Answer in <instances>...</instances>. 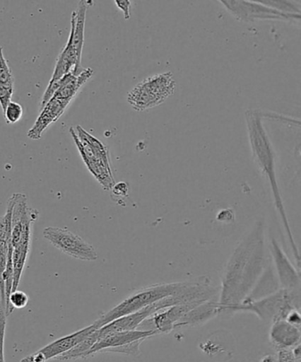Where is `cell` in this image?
I'll use <instances>...</instances> for the list:
<instances>
[{"label": "cell", "instance_id": "1", "mask_svg": "<svg viewBox=\"0 0 301 362\" xmlns=\"http://www.w3.org/2000/svg\"><path fill=\"white\" fill-rule=\"evenodd\" d=\"M265 225L258 220L230 257L223 273L219 314L232 313L233 308L249 296L267 268Z\"/></svg>", "mask_w": 301, "mask_h": 362}, {"label": "cell", "instance_id": "2", "mask_svg": "<svg viewBox=\"0 0 301 362\" xmlns=\"http://www.w3.org/2000/svg\"><path fill=\"white\" fill-rule=\"evenodd\" d=\"M245 117L251 151H252L254 161L259 166L261 171L267 177L268 183L271 185L276 209L281 216L283 226L285 227L290 241V246H291L296 261L300 266V251L295 239H293L288 216H286L284 202H283L281 191H279L277 176H276L275 154L271 141L268 139L266 131L264 129L263 120H261L263 113L258 109H249L247 110Z\"/></svg>", "mask_w": 301, "mask_h": 362}, {"label": "cell", "instance_id": "3", "mask_svg": "<svg viewBox=\"0 0 301 362\" xmlns=\"http://www.w3.org/2000/svg\"><path fill=\"white\" fill-rule=\"evenodd\" d=\"M12 218H11L10 245L13 267V291L18 290L25 264L30 255L33 223L39 212L28 204L26 195L14 194Z\"/></svg>", "mask_w": 301, "mask_h": 362}, {"label": "cell", "instance_id": "4", "mask_svg": "<svg viewBox=\"0 0 301 362\" xmlns=\"http://www.w3.org/2000/svg\"><path fill=\"white\" fill-rule=\"evenodd\" d=\"M190 283L191 281L160 284V285H154L139 289L132 296L127 297L122 303L117 305L111 310L101 315L100 318L93 325L98 329H100L102 326L108 325L109 322L114 321L116 319L136 313V312L165 299V298L179 296L185 292Z\"/></svg>", "mask_w": 301, "mask_h": 362}, {"label": "cell", "instance_id": "5", "mask_svg": "<svg viewBox=\"0 0 301 362\" xmlns=\"http://www.w3.org/2000/svg\"><path fill=\"white\" fill-rule=\"evenodd\" d=\"M176 83L171 72L155 74L138 83L127 95V102L136 111L155 107L175 90Z\"/></svg>", "mask_w": 301, "mask_h": 362}, {"label": "cell", "instance_id": "6", "mask_svg": "<svg viewBox=\"0 0 301 362\" xmlns=\"http://www.w3.org/2000/svg\"><path fill=\"white\" fill-rule=\"evenodd\" d=\"M44 237L62 253L81 261H95L98 258L95 247L83 238L70 230L59 227H47Z\"/></svg>", "mask_w": 301, "mask_h": 362}, {"label": "cell", "instance_id": "7", "mask_svg": "<svg viewBox=\"0 0 301 362\" xmlns=\"http://www.w3.org/2000/svg\"><path fill=\"white\" fill-rule=\"evenodd\" d=\"M232 14L233 17L242 23H254L256 20L300 21V14L282 13L281 11L264 6L260 1H220Z\"/></svg>", "mask_w": 301, "mask_h": 362}, {"label": "cell", "instance_id": "8", "mask_svg": "<svg viewBox=\"0 0 301 362\" xmlns=\"http://www.w3.org/2000/svg\"><path fill=\"white\" fill-rule=\"evenodd\" d=\"M271 253L273 257L276 272L281 289L300 290V276L288 255L283 251L274 237L271 238Z\"/></svg>", "mask_w": 301, "mask_h": 362}, {"label": "cell", "instance_id": "9", "mask_svg": "<svg viewBox=\"0 0 301 362\" xmlns=\"http://www.w3.org/2000/svg\"><path fill=\"white\" fill-rule=\"evenodd\" d=\"M158 332L155 331H131L109 333L107 335L101 337L98 341L95 344L88 357L93 356L97 353H105L109 349H115V347L127 345V344L137 341L140 339H146L158 335Z\"/></svg>", "mask_w": 301, "mask_h": 362}, {"label": "cell", "instance_id": "10", "mask_svg": "<svg viewBox=\"0 0 301 362\" xmlns=\"http://www.w3.org/2000/svg\"><path fill=\"white\" fill-rule=\"evenodd\" d=\"M13 206V198L11 197L7 202L5 215L0 218V297L4 306L6 307L5 284H4V273H5L7 261L10 252L11 218ZM6 310V308H5Z\"/></svg>", "mask_w": 301, "mask_h": 362}, {"label": "cell", "instance_id": "11", "mask_svg": "<svg viewBox=\"0 0 301 362\" xmlns=\"http://www.w3.org/2000/svg\"><path fill=\"white\" fill-rule=\"evenodd\" d=\"M97 329L94 325H91L86 328L81 329V331L73 333V334L55 340V341L49 344L44 349L37 351V352L41 354L46 362L49 360H55L56 358L73 349L74 346H76L78 344L83 341L88 335L97 331Z\"/></svg>", "mask_w": 301, "mask_h": 362}, {"label": "cell", "instance_id": "12", "mask_svg": "<svg viewBox=\"0 0 301 362\" xmlns=\"http://www.w3.org/2000/svg\"><path fill=\"white\" fill-rule=\"evenodd\" d=\"M69 105V103L52 98L40 111V115L35 120L32 129L28 131V136L32 140L40 139L45 129L60 118Z\"/></svg>", "mask_w": 301, "mask_h": 362}, {"label": "cell", "instance_id": "13", "mask_svg": "<svg viewBox=\"0 0 301 362\" xmlns=\"http://www.w3.org/2000/svg\"><path fill=\"white\" fill-rule=\"evenodd\" d=\"M300 328L289 324L285 320L272 322L270 329V339L278 349H289L300 345Z\"/></svg>", "mask_w": 301, "mask_h": 362}, {"label": "cell", "instance_id": "14", "mask_svg": "<svg viewBox=\"0 0 301 362\" xmlns=\"http://www.w3.org/2000/svg\"><path fill=\"white\" fill-rule=\"evenodd\" d=\"M93 5L92 1H80L78 8L74 11L71 17L70 37L72 38V45L76 51L78 65L81 66V55L84 45L85 21L88 7Z\"/></svg>", "mask_w": 301, "mask_h": 362}, {"label": "cell", "instance_id": "15", "mask_svg": "<svg viewBox=\"0 0 301 362\" xmlns=\"http://www.w3.org/2000/svg\"><path fill=\"white\" fill-rule=\"evenodd\" d=\"M219 315L218 300L211 299L205 301V303L198 305L190 310L189 313L184 315L180 320L177 322L175 329L183 327V326L197 325L203 324V322L210 320L216 315Z\"/></svg>", "mask_w": 301, "mask_h": 362}, {"label": "cell", "instance_id": "16", "mask_svg": "<svg viewBox=\"0 0 301 362\" xmlns=\"http://www.w3.org/2000/svg\"><path fill=\"white\" fill-rule=\"evenodd\" d=\"M279 289L281 288V286H279L277 276L272 271L271 265H268L267 268L265 269L264 274L261 275L259 281L257 282L249 296L242 303L260 300L261 298L267 297L272 293L278 292Z\"/></svg>", "mask_w": 301, "mask_h": 362}, {"label": "cell", "instance_id": "17", "mask_svg": "<svg viewBox=\"0 0 301 362\" xmlns=\"http://www.w3.org/2000/svg\"><path fill=\"white\" fill-rule=\"evenodd\" d=\"M99 333L98 329L92 332L91 334L88 335L86 339L83 340L81 343L78 344L76 346H74L73 349L69 351V352L62 354L58 358H56L57 361H74L78 359H85L88 357V354L92 349V346L98 341Z\"/></svg>", "mask_w": 301, "mask_h": 362}, {"label": "cell", "instance_id": "18", "mask_svg": "<svg viewBox=\"0 0 301 362\" xmlns=\"http://www.w3.org/2000/svg\"><path fill=\"white\" fill-rule=\"evenodd\" d=\"M0 87L13 88L14 78L0 45Z\"/></svg>", "mask_w": 301, "mask_h": 362}, {"label": "cell", "instance_id": "19", "mask_svg": "<svg viewBox=\"0 0 301 362\" xmlns=\"http://www.w3.org/2000/svg\"><path fill=\"white\" fill-rule=\"evenodd\" d=\"M28 296L23 291H13L8 298L9 314H12L14 310H23L28 303Z\"/></svg>", "mask_w": 301, "mask_h": 362}, {"label": "cell", "instance_id": "20", "mask_svg": "<svg viewBox=\"0 0 301 362\" xmlns=\"http://www.w3.org/2000/svg\"><path fill=\"white\" fill-rule=\"evenodd\" d=\"M3 113L7 124H16L23 118V108L18 103L11 101Z\"/></svg>", "mask_w": 301, "mask_h": 362}, {"label": "cell", "instance_id": "21", "mask_svg": "<svg viewBox=\"0 0 301 362\" xmlns=\"http://www.w3.org/2000/svg\"><path fill=\"white\" fill-rule=\"evenodd\" d=\"M260 2L264 4V6L281 11L282 13L300 14V5H296L292 1H270V0H267V1Z\"/></svg>", "mask_w": 301, "mask_h": 362}, {"label": "cell", "instance_id": "22", "mask_svg": "<svg viewBox=\"0 0 301 362\" xmlns=\"http://www.w3.org/2000/svg\"><path fill=\"white\" fill-rule=\"evenodd\" d=\"M145 339L137 340L132 343L127 344V345L115 347V349H109L105 351V353H116V354H129V356H138L140 354V346L141 344L144 341Z\"/></svg>", "mask_w": 301, "mask_h": 362}, {"label": "cell", "instance_id": "23", "mask_svg": "<svg viewBox=\"0 0 301 362\" xmlns=\"http://www.w3.org/2000/svg\"><path fill=\"white\" fill-rule=\"evenodd\" d=\"M6 317L5 306L0 301V362H5L4 346H5Z\"/></svg>", "mask_w": 301, "mask_h": 362}, {"label": "cell", "instance_id": "24", "mask_svg": "<svg viewBox=\"0 0 301 362\" xmlns=\"http://www.w3.org/2000/svg\"><path fill=\"white\" fill-rule=\"evenodd\" d=\"M129 185L126 182H119L112 187V194L116 197L124 198L129 195Z\"/></svg>", "mask_w": 301, "mask_h": 362}, {"label": "cell", "instance_id": "25", "mask_svg": "<svg viewBox=\"0 0 301 362\" xmlns=\"http://www.w3.org/2000/svg\"><path fill=\"white\" fill-rule=\"evenodd\" d=\"M115 5L122 11L124 13V18L125 20H129L131 17L130 6H132V3L129 0H116Z\"/></svg>", "mask_w": 301, "mask_h": 362}]
</instances>
